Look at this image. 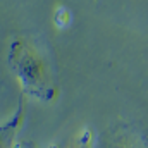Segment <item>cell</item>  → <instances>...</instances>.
<instances>
[{"mask_svg": "<svg viewBox=\"0 0 148 148\" xmlns=\"http://www.w3.org/2000/svg\"><path fill=\"white\" fill-rule=\"evenodd\" d=\"M9 66L16 74L23 91L41 102L55 98L57 90L45 57L26 40H14L9 48Z\"/></svg>", "mask_w": 148, "mask_h": 148, "instance_id": "1", "label": "cell"}, {"mask_svg": "<svg viewBox=\"0 0 148 148\" xmlns=\"http://www.w3.org/2000/svg\"><path fill=\"white\" fill-rule=\"evenodd\" d=\"M109 148H148L147 141L134 134L133 131H126V133H119L115 134V138L110 141V147Z\"/></svg>", "mask_w": 148, "mask_h": 148, "instance_id": "2", "label": "cell"}, {"mask_svg": "<svg viewBox=\"0 0 148 148\" xmlns=\"http://www.w3.org/2000/svg\"><path fill=\"white\" fill-rule=\"evenodd\" d=\"M71 148H95V140H93V131L90 127H83L79 134L74 138Z\"/></svg>", "mask_w": 148, "mask_h": 148, "instance_id": "3", "label": "cell"}, {"mask_svg": "<svg viewBox=\"0 0 148 148\" xmlns=\"http://www.w3.org/2000/svg\"><path fill=\"white\" fill-rule=\"evenodd\" d=\"M53 23L59 28H66L71 23V12L66 7H57L55 9V14H53Z\"/></svg>", "mask_w": 148, "mask_h": 148, "instance_id": "4", "label": "cell"}, {"mask_svg": "<svg viewBox=\"0 0 148 148\" xmlns=\"http://www.w3.org/2000/svg\"><path fill=\"white\" fill-rule=\"evenodd\" d=\"M12 148H23V147H21V145H14Z\"/></svg>", "mask_w": 148, "mask_h": 148, "instance_id": "5", "label": "cell"}, {"mask_svg": "<svg viewBox=\"0 0 148 148\" xmlns=\"http://www.w3.org/2000/svg\"><path fill=\"white\" fill-rule=\"evenodd\" d=\"M48 148H57V147H48Z\"/></svg>", "mask_w": 148, "mask_h": 148, "instance_id": "6", "label": "cell"}]
</instances>
